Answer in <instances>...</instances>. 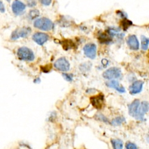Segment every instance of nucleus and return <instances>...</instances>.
<instances>
[{
    "label": "nucleus",
    "instance_id": "23",
    "mask_svg": "<svg viewBox=\"0 0 149 149\" xmlns=\"http://www.w3.org/2000/svg\"><path fill=\"white\" fill-rule=\"evenodd\" d=\"M63 77L67 81H69V82L72 81V79H73L72 76L70 75V74H68V73H63Z\"/></svg>",
    "mask_w": 149,
    "mask_h": 149
},
{
    "label": "nucleus",
    "instance_id": "21",
    "mask_svg": "<svg viewBox=\"0 0 149 149\" xmlns=\"http://www.w3.org/2000/svg\"><path fill=\"white\" fill-rule=\"evenodd\" d=\"M119 31H120V29H117L115 28H109L108 29L109 34L111 36H114L116 35L117 34H118Z\"/></svg>",
    "mask_w": 149,
    "mask_h": 149
},
{
    "label": "nucleus",
    "instance_id": "17",
    "mask_svg": "<svg viewBox=\"0 0 149 149\" xmlns=\"http://www.w3.org/2000/svg\"><path fill=\"white\" fill-rule=\"evenodd\" d=\"M125 121V119L124 118L117 117L115 119H114L112 121H111V125H113L114 126H117V125H121V124Z\"/></svg>",
    "mask_w": 149,
    "mask_h": 149
},
{
    "label": "nucleus",
    "instance_id": "1",
    "mask_svg": "<svg viewBox=\"0 0 149 149\" xmlns=\"http://www.w3.org/2000/svg\"><path fill=\"white\" fill-rule=\"evenodd\" d=\"M34 27L44 31H49L53 29L54 24L51 20L46 17L37 19L34 22Z\"/></svg>",
    "mask_w": 149,
    "mask_h": 149
},
{
    "label": "nucleus",
    "instance_id": "12",
    "mask_svg": "<svg viewBox=\"0 0 149 149\" xmlns=\"http://www.w3.org/2000/svg\"><path fill=\"white\" fill-rule=\"evenodd\" d=\"M148 110V103L147 102L144 101L140 105L139 109V113L138 116L136 118V120H142L144 119V115L147 112Z\"/></svg>",
    "mask_w": 149,
    "mask_h": 149
},
{
    "label": "nucleus",
    "instance_id": "2",
    "mask_svg": "<svg viewBox=\"0 0 149 149\" xmlns=\"http://www.w3.org/2000/svg\"><path fill=\"white\" fill-rule=\"evenodd\" d=\"M17 55L18 58L23 61H32L35 59V55L31 49L28 47H23L19 48Z\"/></svg>",
    "mask_w": 149,
    "mask_h": 149
},
{
    "label": "nucleus",
    "instance_id": "11",
    "mask_svg": "<svg viewBox=\"0 0 149 149\" xmlns=\"http://www.w3.org/2000/svg\"><path fill=\"white\" fill-rule=\"evenodd\" d=\"M143 82L141 81H135L130 87V93L131 94H136L140 93L143 89Z\"/></svg>",
    "mask_w": 149,
    "mask_h": 149
},
{
    "label": "nucleus",
    "instance_id": "7",
    "mask_svg": "<svg viewBox=\"0 0 149 149\" xmlns=\"http://www.w3.org/2000/svg\"><path fill=\"white\" fill-rule=\"evenodd\" d=\"M11 8L13 13L15 15L18 16L24 13L26 9V5L22 1H19V0H15L13 4H12Z\"/></svg>",
    "mask_w": 149,
    "mask_h": 149
},
{
    "label": "nucleus",
    "instance_id": "18",
    "mask_svg": "<svg viewBox=\"0 0 149 149\" xmlns=\"http://www.w3.org/2000/svg\"><path fill=\"white\" fill-rule=\"evenodd\" d=\"M149 41L147 37L144 36H141V47L143 50H147L148 48Z\"/></svg>",
    "mask_w": 149,
    "mask_h": 149
},
{
    "label": "nucleus",
    "instance_id": "13",
    "mask_svg": "<svg viewBox=\"0 0 149 149\" xmlns=\"http://www.w3.org/2000/svg\"><path fill=\"white\" fill-rule=\"evenodd\" d=\"M127 44L129 47L133 50H137L139 48V42L135 35H130L127 40Z\"/></svg>",
    "mask_w": 149,
    "mask_h": 149
},
{
    "label": "nucleus",
    "instance_id": "26",
    "mask_svg": "<svg viewBox=\"0 0 149 149\" xmlns=\"http://www.w3.org/2000/svg\"><path fill=\"white\" fill-rule=\"evenodd\" d=\"M5 10H6L5 7L3 3L1 1V0H0V12H1V13H4Z\"/></svg>",
    "mask_w": 149,
    "mask_h": 149
},
{
    "label": "nucleus",
    "instance_id": "8",
    "mask_svg": "<svg viewBox=\"0 0 149 149\" xmlns=\"http://www.w3.org/2000/svg\"><path fill=\"white\" fill-rule=\"evenodd\" d=\"M92 105L97 109H100L104 105V97L103 94H98L90 98Z\"/></svg>",
    "mask_w": 149,
    "mask_h": 149
},
{
    "label": "nucleus",
    "instance_id": "19",
    "mask_svg": "<svg viewBox=\"0 0 149 149\" xmlns=\"http://www.w3.org/2000/svg\"><path fill=\"white\" fill-rule=\"evenodd\" d=\"M40 16V11L38 10H32L30 11L29 13V17L31 20H33L38 18Z\"/></svg>",
    "mask_w": 149,
    "mask_h": 149
},
{
    "label": "nucleus",
    "instance_id": "10",
    "mask_svg": "<svg viewBox=\"0 0 149 149\" xmlns=\"http://www.w3.org/2000/svg\"><path fill=\"white\" fill-rule=\"evenodd\" d=\"M140 102L139 100H135L129 106V114L136 119L139 113Z\"/></svg>",
    "mask_w": 149,
    "mask_h": 149
},
{
    "label": "nucleus",
    "instance_id": "20",
    "mask_svg": "<svg viewBox=\"0 0 149 149\" xmlns=\"http://www.w3.org/2000/svg\"><path fill=\"white\" fill-rule=\"evenodd\" d=\"M132 23L128 19H124L122 21V26L124 30H127L131 25H132Z\"/></svg>",
    "mask_w": 149,
    "mask_h": 149
},
{
    "label": "nucleus",
    "instance_id": "9",
    "mask_svg": "<svg viewBox=\"0 0 149 149\" xmlns=\"http://www.w3.org/2000/svg\"><path fill=\"white\" fill-rule=\"evenodd\" d=\"M32 39L37 44L42 45L48 40L49 36L45 33L36 32L33 34Z\"/></svg>",
    "mask_w": 149,
    "mask_h": 149
},
{
    "label": "nucleus",
    "instance_id": "24",
    "mask_svg": "<svg viewBox=\"0 0 149 149\" xmlns=\"http://www.w3.org/2000/svg\"><path fill=\"white\" fill-rule=\"evenodd\" d=\"M39 1L42 5L45 6H48L50 5V4L52 3V0H39Z\"/></svg>",
    "mask_w": 149,
    "mask_h": 149
},
{
    "label": "nucleus",
    "instance_id": "14",
    "mask_svg": "<svg viewBox=\"0 0 149 149\" xmlns=\"http://www.w3.org/2000/svg\"><path fill=\"white\" fill-rule=\"evenodd\" d=\"M106 85L107 86L110 88H112L115 89L116 91H118L119 93H123L125 92V89L123 87V86H122L118 81L116 80H112L109 81L106 83Z\"/></svg>",
    "mask_w": 149,
    "mask_h": 149
},
{
    "label": "nucleus",
    "instance_id": "22",
    "mask_svg": "<svg viewBox=\"0 0 149 149\" xmlns=\"http://www.w3.org/2000/svg\"><path fill=\"white\" fill-rule=\"evenodd\" d=\"M126 148L127 149H138L136 146L132 143H128L126 144Z\"/></svg>",
    "mask_w": 149,
    "mask_h": 149
},
{
    "label": "nucleus",
    "instance_id": "25",
    "mask_svg": "<svg viewBox=\"0 0 149 149\" xmlns=\"http://www.w3.org/2000/svg\"><path fill=\"white\" fill-rule=\"evenodd\" d=\"M27 4L30 7H33L36 6V0H28Z\"/></svg>",
    "mask_w": 149,
    "mask_h": 149
},
{
    "label": "nucleus",
    "instance_id": "4",
    "mask_svg": "<svg viewBox=\"0 0 149 149\" xmlns=\"http://www.w3.org/2000/svg\"><path fill=\"white\" fill-rule=\"evenodd\" d=\"M122 75L121 70L118 68H111L106 70L103 74V77L106 79H115L120 78Z\"/></svg>",
    "mask_w": 149,
    "mask_h": 149
},
{
    "label": "nucleus",
    "instance_id": "5",
    "mask_svg": "<svg viewBox=\"0 0 149 149\" xmlns=\"http://www.w3.org/2000/svg\"><path fill=\"white\" fill-rule=\"evenodd\" d=\"M55 68L61 72L68 71L70 69V64L68 60L65 57H60L57 59L54 64Z\"/></svg>",
    "mask_w": 149,
    "mask_h": 149
},
{
    "label": "nucleus",
    "instance_id": "27",
    "mask_svg": "<svg viewBox=\"0 0 149 149\" xmlns=\"http://www.w3.org/2000/svg\"><path fill=\"white\" fill-rule=\"evenodd\" d=\"M6 1H10V0H6Z\"/></svg>",
    "mask_w": 149,
    "mask_h": 149
},
{
    "label": "nucleus",
    "instance_id": "6",
    "mask_svg": "<svg viewBox=\"0 0 149 149\" xmlns=\"http://www.w3.org/2000/svg\"><path fill=\"white\" fill-rule=\"evenodd\" d=\"M84 52L85 55L87 57L91 59L95 58L97 54L96 45L93 43L86 44L84 47Z\"/></svg>",
    "mask_w": 149,
    "mask_h": 149
},
{
    "label": "nucleus",
    "instance_id": "3",
    "mask_svg": "<svg viewBox=\"0 0 149 149\" xmlns=\"http://www.w3.org/2000/svg\"><path fill=\"white\" fill-rule=\"evenodd\" d=\"M31 32V29L29 27L17 28L11 33V40H17L20 38H26Z\"/></svg>",
    "mask_w": 149,
    "mask_h": 149
},
{
    "label": "nucleus",
    "instance_id": "16",
    "mask_svg": "<svg viewBox=\"0 0 149 149\" xmlns=\"http://www.w3.org/2000/svg\"><path fill=\"white\" fill-rule=\"evenodd\" d=\"M113 149H123V142L119 139H113L111 140Z\"/></svg>",
    "mask_w": 149,
    "mask_h": 149
},
{
    "label": "nucleus",
    "instance_id": "15",
    "mask_svg": "<svg viewBox=\"0 0 149 149\" xmlns=\"http://www.w3.org/2000/svg\"><path fill=\"white\" fill-rule=\"evenodd\" d=\"M98 40L102 44H109L111 41V38L106 33H103L99 36Z\"/></svg>",
    "mask_w": 149,
    "mask_h": 149
}]
</instances>
